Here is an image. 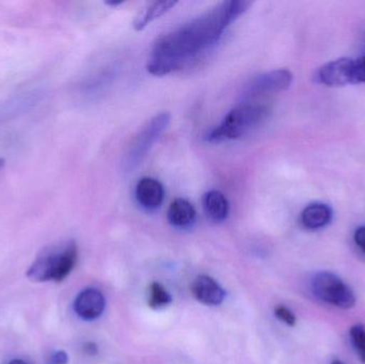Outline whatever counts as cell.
<instances>
[{
	"mask_svg": "<svg viewBox=\"0 0 365 364\" xmlns=\"http://www.w3.org/2000/svg\"><path fill=\"white\" fill-rule=\"evenodd\" d=\"M123 0H120V1H113V0H110V1H106L105 4H108V6H120V4H123Z\"/></svg>",
	"mask_w": 365,
	"mask_h": 364,
	"instance_id": "22",
	"label": "cell"
},
{
	"mask_svg": "<svg viewBox=\"0 0 365 364\" xmlns=\"http://www.w3.org/2000/svg\"><path fill=\"white\" fill-rule=\"evenodd\" d=\"M252 2L231 0L221 2L173 32L160 36L152 49L148 71L164 76L182 70L218 42L227 26L250 8Z\"/></svg>",
	"mask_w": 365,
	"mask_h": 364,
	"instance_id": "1",
	"label": "cell"
},
{
	"mask_svg": "<svg viewBox=\"0 0 365 364\" xmlns=\"http://www.w3.org/2000/svg\"><path fill=\"white\" fill-rule=\"evenodd\" d=\"M292 81L293 74L284 68L264 73L249 81L248 85L245 87L242 98L252 100L265 94L282 91L291 85Z\"/></svg>",
	"mask_w": 365,
	"mask_h": 364,
	"instance_id": "6",
	"label": "cell"
},
{
	"mask_svg": "<svg viewBox=\"0 0 365 364\" xmlns=\"http://www.w3.org/2000/svg\"><path fill=\"white\" fill-rule=\"evenodd\" d=\"M78 248L74 241L49 246L40 252L27 271L34 282H61L76 265Z\"/></svg>",
	"mask_w": 365,
	"mask_h": 364,
	"instance_id": "2",
	"label": "cell"
},
{
	"mask_svg": "<svg viewBox=\"0 0 365 364\" xmlns=\"http://www.w3.org/2000/svg\"><path fill=\"white\" fill-rule=\"evenodd\" d=\"M300 219L304 228L309 230H319L331 222V207L325 203H312L302 211Z\"/></svg>",
	"mask_w": 365,
	"mask_h": 364,
	"instance_id": "13",
	"label": "cell"
},
{
	"mask_svg": "<svg viewBox=\"0 0 365 364\" xmlns=\"http://www.w3.org/2000/svg\"><path fill=\"white\" fill-rule=\"evenodd\" d=\"M313 294L319 301L341 309H351L355 306L356 298L351 288L338 276L328 271H322L313 277L311 282Z\"/></svg>",
	"mask_w": 365,
	"mask_h": 364,
	"instance_id": "5",
	"label": "cell"
},
{
	"mask_svg": "<svg viewBox=\"0 0 365 364\" xmlns=\"http://www.w3.org/2000/svg\"><path fill=\"white\" fill-rule=\"evenodd\" d=\"M356 245L360 248L362 252L365 254V226L360 227L356 230L355 235H354Z\"/></svg>",
	"mask_w": 365,
	"mask_h": 364,
	"instance_id": "20",
	"label": "cell"
},
{
	"mask_svg": "<svg viewBox=\"0 0 365 364\" xmlns=\"http://www.w3.org/2000/svg\"><path fill=\"white\" fill-rule=\"evenodd\" d=\"M68 356L63 350H57L49 357L48 364H68Z\"/></svg>",
	"mask_w": 365,
	"mask_h": 364,
	"instance_id": "19",
	"label": "cell"
},
{
	"mask_svg": "<svg viewBox=\"0 0 365 364\" xmlns=\"http://www.w3.org/2000/svg\"><path fill=\"white\" fill-rule=\"evenodd\" d=\"M137 202L148 211L160 207L164 202L165 189L163 184L153 177H143L135 189Z\"/></svg>",
	"mask_w": 365,
	"mask_h": 364,
	"instance_id": "9",
	"label": "cell"
},
{
	"mask_svg": "<svg viewBox=\"0 0 365 364\" xmlns=\"http://www.w3.org/2000/svg\"><path fill=\"white\" fill-rule=\"evenodd\" d=\"M274 316L277 318L281 321V322L285 323L289 326H294L296 324V316H294L293 312L291 310L287 309L284 306H278L274 309Z\"/></svg>",
	"mask_w": 365,
	"mask_h": 364,
	"instance_id": "18",
	"label": "cell"
},
{
	"mask_svg": "<svg viewBox=\"0 0 365 364\" xmlns=\"http://www.w3.org/2000/svg\"><path fill=\"white\" fill-rule=\"evenodd\" d=\"M4 160L2 158H0V171H1L2 167H4Z\"/></svg>",
	"mask_w": 365,
	"mask_h": 364,
	"instance_id": "24",
	"label": "cell"
},
{
	"mask_svg": "<svg viewBox=\"0 0 365 364\" xmlns=\"http://www.w3.org/2000/svg\"><path fill=\"white\" fill-rule=\"evenodd\" d=\"M351 339L354 348L357 352L360 360L365 363V328L361 325H356L351 328Z\"/></svg>",
	"mask_w": 365,
	"mask_h": 364,
	"instance_id": "16",
	"label": "cell"
},
{
	"mask_svg": "<svg viewBox=\"0 0 365 364\" xmlns=\"http://www.w3.org/2000/svg\"><path fill=\"white\" fill-rule=\"evenodd\" d=\"M354 59L340 58L324 64L315 73V80L328 87H341L353 83Z\"/></svg>",
	"mask_w": 365,
	"mask_h": 364,
	"instance_id": "7",
	"label": "cell"
},
{
	"mask_svg": "<svg viewBox=\"0 0 365 364\" xmlns=\"http://www.w3.org/2000/svg\"><path fill=\"white\" fill-rule=\"evenodd\" d=\"M267 111V107L261 103L245 100L234 107L218 126L206 134L205 140L216 143L240 138L257 128L265 119Z\"/></svg>",
	"mask_w": 365,
	"mask_h": 364,
	"instance_id": "3",
	"label": "cell"
},
{
	"mask_svg": "<svg viewBox=\"0 0 365 364\" xmlns=\"http://www.w3.org/2000/svg\"><path fill=\"white\" fill-rule=\"evenodd\" d=\"M170 121V113H162L152 118L148 122L147 125L137 135L134 142L128 150L125 164H124L126 170H134L139 166V164H141V162L147 157L148 153L153 147L154 143L166 132Z\"/></svg>",
	"mask_w": 365,
	"mask_h": 364,
	"instance_id": "4",
	"label": "cell"
},
{
	"mask_svg": "<svg viewBox=\"0 0 365 364\" xmlns=\"http://www.w3.org/2000/svg\"><path fill=\"white\" fill-rule=\"evenodd\" d=\"M204 212L215 222H225L229 215L230 207L227 197L218 190H210L202 199Z\"/></svg>",
	"mask_w": 365,
	"mask_h": 364,
	"instance_id": "12",
	"label": "cell"
},
{
	"mask_svg": "<svg viewBox=\"0 0 365 364\" xmlns=\"http://www.w3.org/2000/svg\"><path fill=\"white\" fill-rule=\"evenodd\" d=\"M331 364H344L342 363V361L340 360H334L332 361Z\"/></svg>",
	"mask_w": 365,
	"mask_h": 364,
	"instance_id": "25",
	"label": "cell"
},
{
	"mask_svg": "<svg viewBox=\"0 0 365 364\" xmlns=\"http://www.w3.org/2000/svg\"><path fill=\"white\" fill-rule=\"evenodd\" d=\"M191 293L200 303L206 306H219L225 293L220 286L208 276H199L191 284Z\"/></svg>",
	"mask_w": 365,
	"mask_h": 364,
	"instance_id": "10",
	"label": "cell"
},
{
	"mask_svg": "<svg viewBox=\"0 0 365 364\" xmlns=\"http://www.w3.org/2000/svg\"><path fill=\"white\" fill-rule=\"evenodd\" d=\"M9 364H28L26 361L21 360V359H14V360L10 361Z\"/></svg>",
	"mask_w": 365,
	"mask_h": 364,
	"instance_id": "23",
	"label": "cell"
},
{
	"mask_svg": "<svg viewBox=\"0 0 365 364\" xmlns=\"http://www.w3.org/2000/svg\"><path fill=\"white\" fill-rule=\"evenodd\" d=\"M169 222L175 228H190L197 219V212L186 199L179 198L173 201L167 213Z\"/></svg>",
	"mask_w": 365,
	"mask_h": 364,
	"instance_id": "11",
	"label": "cell"
},
{
	"mask_svg": "<svg viewBox=\"0 0 365 364\" xmlns=\"http://www.w3.org/2000/svg\"><path fill=\"white\" fill-rule=\"evenodd\" d=\"M104 295L96 288H86L79 293L74 301V310L79 318L93 321L100 318L105 310Z\"/></svg>",
	"mask_w": 365,
	"mask_h": 364,
	"instance_id": "8",
	"label": "cell"
},
{
	"mask_svg": "<svg viewBox=\"0 0 365 364\" xmlns=\"http://www.w3.org/2000/svg\"><path fill=\"white\" fill-rule=\"evenodd\" d=\"M353 83H365V56L354 59Z\"/></svg>",
	"mask_w": 365,
	"mask_h": 364,
	"instance_id": "17",
	"label": "cell"
},
{
	"mask_svg": "<svg viewBox=\"0 0 365 364\" xmlns=\"http://www.w3.org/2000/svg\"><path fill=\"white\" fill-rule=\"evenodd\" d=\"M83 350H85L86 354L94 356L98 353V346L92 342H87V343L83 344Z\"/></svg>",
	"mask_w": 365,
	"mask_h": 364,
	"instance_id": "21",
	"label": "cell"
},
{
	"mask_svg": "<svg viewBox=\"0 0 365 364\" xmlns=\"http://www.w3.org/2000/svg\"><path fill=\"white\" fill-rule=\"evenodd\" d=\"M175 4H177V1H170V0L152 2L150 6H148L147 8L135 19L134 24H133L135 29H136L137 31H141V30L145 29L152 21L166 14Z\"/></svg>",
	"mask_w": 365,
	"mask_h": 364,
	"instance_id": "14",
	"label": "cell"
},
{
	"mask_svg": "<svg viewBox=\"0 0 365 364\" xmlns=\"http://www.w3.org/2000/svg\"><path fill=\"white\" fill-rule=\"evenodd\" d=\"M149 306L153 309H160V308L166 307L169 303L173 301L171 295L167 292L166 288L158 284V282H153L150 286L149 291Z\"/></svg>",
	"mask_w": 365,
	"mask_h": 364,
	"instance_id": "15",
	"label": "cell"
}]
</instances>
